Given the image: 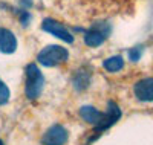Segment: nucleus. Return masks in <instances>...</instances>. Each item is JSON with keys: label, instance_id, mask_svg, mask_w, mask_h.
Listing matches in <instances>:
<instances>
[{"label": "nucleus", "instance_id": "12", "mask_svg": "<svg viewBox=\"0 0 153 145\" xmlns=\"http://www.w3.org/2000/svg\"><path fill=\"white\" fill-rule=\"evenodd\" d=\"M8 101H9V89L0 80V105H5Z\"/></svg>", "mask_w": 153, "mask_h": 145}, {"label": "nucleus", "instance_id": "5", "mask_svg": "<svg viewBox=\"0 0 153 145\" xmlns=\"http://www.w3.org/2000/svg\"><path fill=\"white\" fill-rule=\"evenodd\" d=\"M121 118V110L115 102L109 101L107 102V110L106 113H103V119H101L97 125H95V133H101L107 128H110L115 122Z\"/></svg>", "mask_w": 153, "mask_h": 145}, {"label": "nucleus", "instance_id": "8", "mask_svg": "<svg viewBox=\"0 0 153 145\" xmlns=\"http://www.w3.org/2000/svg\"><path fill=\"white\" fill-rule=\"evenodd\" d=\"M17 49V38L9 29L0 28V52L2 54H14Z\"/></svg>", "mask_w": 153, "mask_h": 145}, {"label": "nucleus", "instance_id": "14", "mask_svg": "<svg viewBox=\"0 0 153 145\" xmlns=\"http://www.w3.org/2000/svg\"><path fill=\"white\" fill-rule=\"evenodd\" d=\"M22 5L26 6V8H29V6L32 5V2H31V0H22Z\"/></svg>", "mask_w": 153, "mask_h": 145}, {"label": "nucleus", "instance_id": "10", "mask_svg": "<svg viewBox=\"0 0 153 145\" xmlns=\"http://www.w3.org/2000/svg\"><path fill=\"white\" fill-rule=\"evenodd\" d=\"M89 81H91V73H89L87 70H84V69L78 70L75 73V76H74V87H75V90L81 92V90L87 89Z\"/></svg>", "mask_w": 153, "mask_h": 145}, {"label": "nucleus", "instance_id": "4", "mask_svg": "<svg viewBox=\"0 0 153 145\" xmlns=\"http://www.w3.org/2000/svg\"><path fill=\"white\" fill-rule=\"evenodd\" d=\"M69 138L68 130L63 125H52L45 131V135L42 138L43 145H65Z\"/></svg>", "mask_w": 153, "mask_h": 145}, {"label": "nucleus", "instance_id": "1", "mask_svg": "<svg viewBox=\"0 0 153 145\" xmlns=\"http://www.w3.org/2000/svg\"><path fill=\"white\" fill-rule=\"evenodd\" d=\"M25 73H26V81H25V93L29 99H35L40 96L43 86H45V78L43 73L40 72V69L37 67L35 64H28L26 69H25Z\"/></svg>", "mask_w": 153, "mask_h": 145}, {"label": "nucleus", "instance_id": "2", "mask_svg": "<svg viewBox=\"0 0 153 145\" xmlns=\"http://www.w3.org/2000/svg\"><path fill=\"white\" fill-rule=\"evenodd\" d=\"M112 32V26L107 23V21H98L95 24H92L84 34V43L89 46V47H98L101 46L106 40L107 37L110 35Z\"/></svg>", "mask_w": 153, "mask_h": 145}, {"label": "nucleus", "instance_id": "3", "mask_svg": "<svg viewBox=\"0 0 153 145\" xmlns=\"http://www.w3.org/2000/svg\"><path fill=\"white\" fill-rule=\"evenodd\" d=\"M69 58V52L68 49L61 47V46H46L45 49H42V52L37 55L38 63H42L43 66H57L68 61Z\"/></svg>", "mask_w": 153, "mask_h": 145}, {"label": "nucleus", "instance_id": "6", "mask_svg": "<svg viewBox=\"0 0 153 145\" xmlns=\"http://www.w3.org/2000/svg\"><path fill=\"white\" fill-rule=\"evenodd\" d=\"M42 28H43V31L52 34L54 37L60 38V40L66 41V43H72L74 41V37L66 29V26H63V23H60V21H57L54 18H45L43 23H42Z\"/></svg>", "mask_w": 153, "mask_h": 145}, {"label": "nucleus", "instance_id": "13", "mask_svg": "<svg viewBox=\"0 0 153 145\" xmlns=\"http://www.w3.org/2000/svg\"><path fill=\"white\" fill-rule=\"evenodd\" d=\"M143 46H136V47H133V49H130L129 50V60L130 61H138L139 58H141V55H143Z\"/></svg>", "mask_w": 153, "mask_h": 145}, {"label": "nucleus", "instance_id": "7", "mask_svg": "<svg viewBox=\"0 0 153 145\" xmlns=\"http://www.w3.org/2000/svg\"><path fill=\"white\" fill-rule=\"evenodd\" d=\"M133 92L139 101H153V78H144L138 81L133 87Z\"/></svg>", "mask_w": 153, "mask_h": 145}, {"label": "nucleus", "instance_id": "9", "mask_svg": "<svg viewBox=\"0 0 153 145\" xmlns=\"http://www.w3.org/2000/svg\"><path fill=\"white\" fill-rule=\"evenodd\" d=\"M80 115L86 122L94 124V125H97L101 119H103V113L100 110H97L95 107H92V105H83L80 109Z\"/></svg>", "mask_w": 153, "mask_h": 145}, {"label": "nucleus", "instance_id": "15", "mask_svg": "<svg viewBox=\"0 0 153 145\" xmlns=\"http://www.w3.org/2000/svg\"><path fill=\"white\" fill-rule=\"evenodd\" d=\"M0 145H3V142H2V141H0Z\"/></svg>", "mask_w": 153, "mask_h": 145}, {"label": "nucleus", "instance_id": "11", "mask_svg": "<svg viewBox=\"0 0 153 145\" xmlns=\"http://www.w3.org/2000/svg\"><path fill=\"white\" fill-rule=\"evenodd\" d=\"M103 66H104V69L107 72H120L124 67V60L120 55H115V57H110V58L104 60Z\"/></svg>", "mask_w": 153, "mask_h": 145}]
</instances>
